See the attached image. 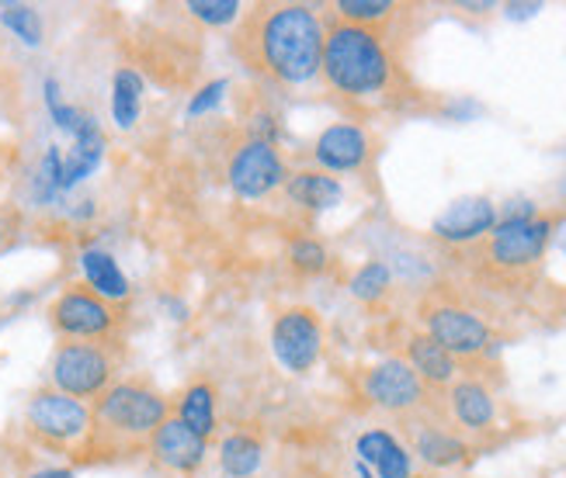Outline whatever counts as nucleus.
Returning <instances> with one entry per match:
<instances>
[{
    "instance_id": "7ed1b4c3",
    "label": "nucleus",
    "mask_w": 566,
    "mask_h": 478,
    "mask_svg": "<svg viewBox=\"0 0 566 478\" xmlns=\"http://www.w3.org/2000/svg\"><path fill=\"white\" fill-rule=\"evenodd\" d=\"M319 73L334 94L348 100H379L397 94L400 66L379 32L358 24L331 21L324 24V63Z\"/></svg>"
},
{
    "instance_id": "f3484780",
    "label": "nucleus",
    "mask_w": 566,
    "mask_h": 478,
    "mask_svg": "<svg viewBox=\"0 0 566 478\" xmlns=\"http://www.w3.org/2000/svg\"><path fill=\"white\" fill-rule=\"evenodd\" d=\"M449 406H452V416L459 426L473 434H486L490 426L497 419V406H494V395L490 389L476 379H462V382H452V392H449Z\"/></svg>"
},
{
    "instance_id": "2f4dec72",
    "label": "nucleus",
    "mask_w": 566,
    "mask_h": 478,
    "mask_svg": "<svg viewBox=\"0 0 566 478\" xmlns=\"http://www.w3.org/2000/svg\"><path fill=\"white\" fill-rule=\"evenodd\" d=\"M504 11L511 21H522V18H535L538 11H543V4H507Z\"/></svg>"
},
{
    "instance_id": "dca6fc26",
    "label": "nucleus",
    "mask_w": 566,
    "mask_h": 478,
    "mask_svg": "<svg viewBox=\"0 0 566 478\" xmlns=\"http://www.w3.org/2000/svg\"><path fill=\"white\" fill-rule=\"evenodd\" d=\"M102 157H105V132L102 125H97L91 115H84L81 129L73 132V149L63 157V181L60 188L70 191L73 184H81L84 178L102 167Z\"/></svg>"
},
{
    "instance_id": "6e6552de",
    "label": "nucleus",
    "mask_w": 566,
    "mask_h": 478,
    "mask_svg": "<svg viewBox=\"0 0 566 478\" xmlns=\"http://www.w3.org/2000/svg\"><path fill=\"white\" fill-rule=\"evenodd\" d=\"M421 322L424 333L438 347H446L455 361H470L490 350V326L476 312L455 306V301L428 298L421 306Z\"/></svg>"
},
{
    "instance_id": "72a5a7b5",
    "label": "nucleus",
    "mask_w": 566,
    "mask_h": 478,
    "mask_svg": "<svg viewBox=\"0 0 566 478\" xmlns=\"http://www.w3.org/2000/svg\"><path fill=\"white\" fill-rule=\"evenodd\" d=\"M0 243H4V225H0Z\"/></svg>"
},
{
    "instance_id": "4468645a",
    "label": "nucleus",
    "mask_w": 566,
    "mask_h": 478,
    "mask_svg": "<svg viewBox=\"0 0 566 478\" xmlns=\"http://www.w3.org/2000/svg\"><path fill=\"white\" fill-rule=\"evenodd\" d=\"M497 225V209L490 198H459L452 205L441 212L431 225V233L446 243H476L483 236L494 233Z\"/></svg>"
},
{
    "instance_id": "b1692460",
    "label": "nucleus",
    "mask_w": 566,
    "mask_h": 478,
    "mask_svg": "<svg viewBox=\"0 0 566 478\" xmlns=\"http://www.w3.org/2000/svg\"><path fill=\"white\" fill-rule=\"evenodd\" d=\"M143 77L133 66H122L115 70V81H112V115L118 129H133L139 108H143Z\"/></svg>"
},
{
    "instance_id": "ddd939ff",
    "label": "nucleus",
    "mask_w": 566,
    "mask_h": 478,
    "mask_svg": "<svg viewBox=\"0 0 566 478\" xmlns=\"http://www.w3.org/2000/svg\"><path fill=\"white\" fill-rule=\"evenodd\" d=\"M150 455L167 471L191 475V471L202 468V461L209 455V440L195 434L191 426H185L178 416H167L160 423V431L154 434V440H150Z\"/></svg>"
},
{
    "instance_id": "aec40b11",
    "label": "nucleus",
    "mask_w": 566,
    "mask_h": 478,
    "mask_svg": "<svg viewBox=\"0 0 566 478\" xmlns=\"http://www.w3.org/2000/svg\"><path fill=\"white\" fill-rule=\"evenodd\" d=\"M285 191H289V198L295 201V205H303L310 212H327V209L340 205V198H344L340 181L334 178V173H324V170L292 173V178L285 181Z\"/></svg>"
},
{
    "instance_id": "cd10ccee",
    "label": "nucleus",
    "mask_w": 566,
    "mask_h": 478,
    "mask_svg": "<svg viewBox=\"0 0 566 478\" xmlns=\"http://www.w3.org/2000/svg\"><path fill=\"white\" fill-rule=\"evenodd\" d=\"M185 11L202 21V24H212V29H223V24H233L240 21L243 8L237 4V0H188Z\"/></svg>"
},
{
    "instance_id": "4be33fe9",
    "label": "nucleus",
    "mask_w": 566,
    "mask_h": 478,
    "mask_svg": "<svg viewBox=\"0 0 566 478\" xmlns=\"http://www.w3.org/2000/svg\"><path fill=\"white\" fill-rule=\"evenodd\" d=\"M178 419L185 426H191L199 437H212L216 434V389L209 382H195L185 389V395L178 399Z\"/></svg>"
},
{
    "instance_id": "f03ea898",
    "label": "nucleus",
    "mask_w": 566,
    "mask_h": 478,
    "mask_svg": "<svg viewBox=\"0 0 566 478\" xmlns=\"http://www.w3.org/2000/svg\"><path fill=\"white\" fill-rule=\"evenodd\" d=\"M170 416L167 395L146 379H118L91 406V431L81 447V465L126 461L150 450L154 434Z\"/></svg>"
},
{
    "instance_id": "c756f323",
    "label": "nucleus",
    "mask_w": 566,
    "mask_h": 478,
    "mask_svg": "<svg viewBox=\"0 0 566 478\" xmlns=\"http://www.w3.org/2000/svg\"><path fill=\"white\" fill-rule=\"evenodd\" d=\"M45 105H49V115H53V121L60 125V129H66L70 136L81 129L84 111L63 105V100H60V84H56V81H45Z\"/></svg>"
},
{
    "instance_id": "9d476101",
    "label": "nucleus",
    "mask_w": 566,
    "mask_h": 478,
    "mask_svg": "<svg viewBox=\"0 0 566 478\" xmlns=\"http://www.w3.org/2000/svg\"><path fill=\"white\" fill-rule=\"evenodd\" d=\"M289 181L285 160L275 142H243L230 160V188L240 198H264Z\"/></svg>"
},
{
    "instance_id": "7c9ffc66",
    "label": "nucleus",
    "mask_w": 566,
    "mask_h": 478,
    "mask_svg": "<svg viewBox=\"0 0 566 478\" xmlns=\"http://www.w3.org/2000/svg\"><path fill=\"white\" fill-rule=\"evenodd\" d=\"M230 84L227 81H216V84H209L199 97H195L191 100V105H188V115H206L209 108H216L219 105V97H223V91H227Z\"/></svg>"
},
{
    "instance_id": "5701e85b",
    "label": "nucleus",
    "mask_w": 566,
    "mask_h": 478,
    "mask_svg": "<svg viewBox=\"0 0 566 478\" xmlns=\"http://www.w3.org/2000/svg\"><path fill=\"white\" fill-rule=\"evenodd\" d=\"M413 447H417V455H421V461L431 465V468H452V465H459L465 455H470L465 440H459L455 434L438 431V426H424V431H417Z\"/></svg>"
},
{
    "instance_id": "39448f33",
    "label": "nucleus",
    "mask_w": 566,
    "mask_h": 478,
    "mask_svg": "<svg viewBox=\"0 0 566 478\" xmlns=\"http://www.w3.org/2000/svg\"><path fill=\"white\" fill-rule=\"evenodd\" d=\"M24 431L35 444L77 458L91 431V406L56 389L35 392L24 406Z\"/></svg>"
},
{
    "instance_id": "2eb2a0df",
    "label": "nucleus",
    "mask_w": 566,
    "mask_h": 478,
    "mask_svg": "<svg viewBox=\"0 0 566 478\" xmlns=\"http://www.w3.org/2000/svg\"><path fill=\"white\" fill-rule=\"evenodd\" d=\"M355 450H358V461L365 468H376L379 478H410L413 475L410 450L389 431H365L358 437Z\"/></svg>"
},
{
    "instance_id": "c85d7f7f",
    "label": "nucleus",
    "mask_w": 566,
    "mask_h": 478,
    "mask_svg": "<svg viewBox=\"0 0 566 478\" xmlns=\"http://www.w3.org/2000/svg\"><path fill=\"white\" fill-rule=\"evenodd\" d=\"M289 261L295 264V270L319 274V270L327 267V246L319 243V240L303 236V240H295V243L289 246Z\"/></svg>"
},
{
    "instance_id": "f257e3e1",
    "label": "nucleus",
    "mask_w": 566,
    "mask_h": 478,
    "mask_svg": "<svg viewBox=\"0 0 566 478\" xmlns=\"http://www.w3.org/2000/svg\"><path fill=\"white\" fill-rule=\"evenodd\" d=\"M230 49L261 81L300 87L319 77L324 21L310 4H254L240 14Z\"/></svg>"
},
{
    "instance_id": "473e14b6",
    "label": "nucleus",
    "mask_w": 566,
    "mask_h": 478,
    "mask_svg": "<svg viewBox=\"0 0 566 478\" xmlns=\"http://www.w3.org/2000/svg\"><path fill=\"white\" fill-rule=\"evenodd\" d=\"M24 478H73V468H39L32 475H24Z\"/></svg>"
},
{
    "instance_id": "9b49d317",
    "label": "nucleus",
    "mask_w": 566,
    "mask_h": 478,
    "mask_svg": "<svg viewBox=\"0 0 566 478\" xmlns=\"http://www.w3.org/2000/svg\"><path fill=\"white\" fill-rule=\"evenodd\" d=\"M365 395L376 402L379 410L389 413H413L424 406L428 385L417 379V371L403 358L379 361L365 374Z\"/></svg>"
},
{
    "instance_id": "1a4fd4ad",
    "label": "nucleus",
    "mask_w": 566,
    "mask_h": 478,
    "mask_svg": "<svg viewBox=\"0 0 566 478\" xmlns=\"http://www.w3.org/2000/svg\"><path fill=\"white\" fill-rule=\"evenodd\" d=\"M272 350L285 371L306 374L319 361V350H324V326H319V316L306 306L285 309L272 326Z\"/></svg>"
},
{
    "instance_id": "423d86ee",
    "label": "nucleus",
    "mask_w": 566,
    "mask_h": 478,
    "mask_svg": "<svg viewBox=\"0 0 566 478\" xmlns=\"http://www.w3.org/2000/svg\"><path fill=\"white\" fill-rule=\"evenodd\" d=\"M553 219L535 215L525 222H497L494 233L483 243V261L494 274H522L543 261L553 240Z\"/></svg>"
},
{
    "instance_id": "a211bd4d",
    "label": "nucleus",
    "mask_w": 566,
    "mask_h": 478,
    "mask_svg": "<svg viewBox=\"0 0 566 478\" xmlns=\"http://www.w3.org/2000/svg\"><path fill=\"white\" fill-rule=\"evenodd\" d=\"M407 364L417 371V379L424 385H452L455 382V358L446 347H438L428 333H410L407 337Z\"/></svg>"
},
{
    "instance_id": "393cba45",
    "label": "nucleus",
    "mask_w": 566,
    "mask_h": 478,
    "mask_svg": "<svg viewBox=\"0 0 566 478\" xmlns=\"http://www.w3.org/2000/svg\"><path fill=\"white\" fill-rule=\"evenodd\" d=\"M397 4H389V0H337L334 4V18L344 21V24H358V29H373L379 32L382 24H389L397 18Z\"/></svg>"
},
{
    "instance_id": "0eeeda50",
    "label": "nucleus",
    "mask_w": 566,
    "mask_h": 478,
    "mask_svg": "<svg viewBox=\"0 0 566 478\" xmlns=\"http://www.w3.org/2000/svg\"><path fill=\"white\" fill-rule=\"evenodd\" d=\"M49 322L63 340H115L118 309L87 285H70L49 309Z\"/></svg>"
},
{
    "instance_id": "6ab92c4d",
    "label": "nucleus",
    "mask_w": 566,
    "mask_h": 478,
    "mask_svg": "<svg viewBox=\"0 0 566 478\" xmlns=\"http://www.w3.org/2000/svg\"><path fill=\"white\" fill-rule=\"evenodd\" d=\"M81 270H84V282L94 295H102L105 301H112V306H118V301H126L133 295L129 288V278L122 274L118 261L108 254V249L102 246H91L81 254Z\"/></svg>"
},
{
    "instance_id": "bb28decb",
    "label": "nucleus",
    "mask_w": 566,
    "mask_h": 478,
    "mask_svg": "<svg viewBox=\"0 0 566 478\" xmlns=\"http://www.w3.org/2000/svg\"><path fill=\"white\" fill-rule=\"evenodd\" d=\"M0 21H4V29H11L24 45H39L42 42V18L35 8L29 4H8L0 11Z\"/></svg>"
},
{
    "instance_id": "a878e982",
    "label": "nucleus",
    "mask_w": 566,
    "mask_h": 478,
    "mask_svg": "<svg viewBox=\"0 0 566 478\" xmlns=\"http://www.w3.org/2000/svg\"><path fill=\"white\" fill-rule=\"evenodd\" d=\"M392 285V274L382 261H368L355 270V278H352V295L358 301H379Z\"/></svg>"
},
{
    "instance_id": "412c9836",
    "label": "nucleus",
    "mask_w": 566,
    "mask_h": 478,
    "mask_svg": "<svg viewBox=\"0 0 566 478\" xmlns=\"http://www.w3.org/2000/svg\"><path fill=\"white\" fill-rule=\"evenodd\" d=\"M261 461H264V444L248 431H237L219 444V468L230 478H251L261 468Z\"/></svg>"
},
{
    "instance_id": "20e7f679",
    "label": "nucleus",
    "mask_w": 566,
    "mask_h": 478,
    "mask_svg": "<svg viewBox=\"0 0 566 478\" xmlns=\"http://www.w3.org/2000/svg\"><path fill=\"white\" fill-rule=\"evenodd\" d=\"M118 340H63L49 364L53 389L70 399H97L118 382Z\"/></svg>"
},
{
    "instance_id": "f8f14e48",
    "label": "nucleus",
    "mask_w": 566,
    "mask_h": 478,
    "mask_svg": "<svg viewBox=\"0 0 566 478\" xmlns=\"http://www.w3.org/2000/svg\"><path fill=\"white\" fill-rule=\"evenodd\" d=\"M373 157V139L355 121H337L313 142V163L324 173H358Z\"/></svg>"
}]
</instances>
